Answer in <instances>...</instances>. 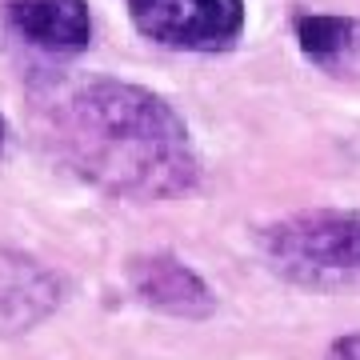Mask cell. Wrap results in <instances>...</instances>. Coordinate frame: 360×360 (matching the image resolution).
Returning <instances> with one entry per match:
<instances>
[{"mask_svg": "<svg viewBox=\"0 0 360 360\" xmlns=\"http://www.w3.org/2000/svg\"><path fill=\"white\" fill-rule=\"evenodd\" d=\"M52 144L77 180L116 200L165 205L205 180L193 129L148 84L89 77L52 108Z\"/></svg>", "mask_w": 360, "mask_h": 360, "instance_id": "6da1fadb", "label": "cell"}, {"mask_svg": "<svg viewBox=\"0 0 360 360\" xmlns=\"http://www.w3.org/2000/svg\"><path fill=\"white\" fill-rule=\"evenodd\" d=\"M257 252L292 288H360V208H300L276 217L257 229Z\"/></svg>", "mask_w": 360, "mask_h": 360, "instance_id": "7a4b0ae2", "label": "cell"}, {"mask_svg": "<svg viewBox=\"0 0 360 360\" xmlns=\"http://www.w3.org/2000/svg\"><path fill=\"white\" fill-rule=\"evenodd\" d=\"M132 32L180 56H224L248 32V0H124Z\"/></svg>", "mask_w": 360, "mask_h": 360, "instance_id": "3957f363", "label": "cell"}, {"mask_svg": "<svg viewBox=\"0 0 360 360\" xmlns=\"http://www.w3.org/2000/svg\"><path fill=\"white\" fill-rule=\"evenodd\" d=\"M124 284L129 296L141 309L165 316V321H184L200 324L208 316H217L220 292L208 284L205 272H196L193 264L176 252H141L124 264Z\"/></svg>", "mask_w": 360, "mask_h": 360, "instance_id": "277c9868", "label": "cell"}, {"mask_svg": "<svg viewBox=\"0 0 360 360\" xmlns=\"http://www.w3.org/2000/svg\"><path fill=\"white\" fill-rule=\"evenodd\" d=\"M65 304L60 276L25 248H0V336H25Z\"/></svg>", "mask_w": 360, "mask_h": 360, "instance_id": "5b68a950", "label": "cell"}, {"mask_svg": "<svg viewBox=\"0 0 360 360\" xmlns=\"http://www.w3.org/2000/svg\"><path fill=\"white\" fill-rule=\"evenodd\" d=\"M4 28L44 56H80L96 40L89 0H8Z\"/></svg>", "mask_w": 360, "mask_h": 360, "instance_id": "8992f818", "label": "cell"}, {"mask_svg": "<svg viewBox=\"0 0 360 360\" xmlns=\"http://www.w3.org/2000/svg\"><path fill=\"white\" fill-rule=\"evenodd\" d=\"M288 28H292L296 52L312 68H324V72H345L360 52V20L348 13L300 8V13H292Z\"/></svg>", "mask_w": 360, "mask_h": 360, "instance_id": "52a82bcc", "label": "cell"}, {"mask_svg": "<svg viewBox=\"0 0 360 360\" xmlns=\"http://www.w3.org/2000/svg\"><path fill=\"white\" fill-rule=\"evenodd\" d=\"M324 360H360V328L356 333L336 336L333 345H328V356Z\"/></svg>", "mask_w": 360, "mask_h": 360, "instance_id": "ba28073f", "label": "cell"}, {"mask_svg": "<svg viewBox=\"0 0 360 360\" xmlns=\"http://www.w3.org/2000/svg\"><path fill=\"white\" fill-rule=\"evenodd\" d=\"M8 136H13V129H8V120H4V112H0V153L8 148Z\"/></svg>", "mask_w": 360, "mask_h": 360, "instance_id": "9c48e42d", "label": "cell"}]
</instances>
